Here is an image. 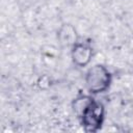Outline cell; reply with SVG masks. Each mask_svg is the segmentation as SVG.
Returning a JSON list of instances; mask_svg holds the SVG:
<instances>
[{"label": "cell", "instance_id": "obj_2", "mask_svg": "<svg viewBox=\"0 0 133 133\" xmlns=\"http://www.w3.org/2000/svg\"><path fill=\"white\" fill-rule=\"evenodd\" d=\"M105 113L106 111L104 105L101 102L94 100L79 116L80 124L84 131L89 133L98 132L104 124Z\"/></svg>", "mask_w": 133, "mask_h": 133}, {"label": "cell", "instance_id": "obj_1", "mask_svg": "<svg viewBox=\"0 0 133 133\" xmlns=\"http://www.w3.org/2000/svg\"><path fill=\"white\" fill-rule=\"evenodd\" d=\"M86 89L90 95H99L107 91L112 83V74L102 63L90 66L84 77Z\"/></svg>", "mask_w": 133, "mask_h": 133}, {"label": "cell", "instance_id": "obj_5", "mask_svg": "<svg viewBox=\"0 0 133 133\" xmlns=\"http://www.w3.org/2000/svg\"><path fill=\"white\" fill-rule=\"evenodd\" d=\"M95 99L91 97V96H88V95H80L78 96L77 98L74 99V101L72 102V109H73V112L79 117L83 111L89 106V104L94 101Z\"/></svg>", "mask_w": 133, "mask_h": 133}, {"label": "cell", "instance_id": "obj_3", "mask_svg": "<svg viewBox=\"0 0 133 133\" xmlns=\"http://www.w3.org/2000/svg\"><path fill=\"white\" fill-rule=\"evenodd\" d=\"M94 56L91 46L86 42H78L71 48V58L73 63L78 68L87 66Z\"/></svg>", "mask_w": 133, "mask_h": 133}, {"label": "cell", "instance_id": "obj_4", "mask_svg": "<svg viewBox=\"0 0 133 133\" xmlns=\"http://www.w3.org/2000/svg\"><path fill=\"white\" fill-rule=\"evenodd\" d=\"M57 39L61 47L72 48L79 42V35L76 28L70 23H63L57 30Z\"/></svg>", "mask_w": 133, "mask_h": 133}]
</instances>
